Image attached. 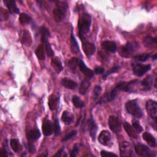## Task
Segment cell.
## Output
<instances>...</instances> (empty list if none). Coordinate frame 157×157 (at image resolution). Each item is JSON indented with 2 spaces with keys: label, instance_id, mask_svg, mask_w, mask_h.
I'll use <instances>...</instances> for the list:
<instances>
[{
  "label": "cell",
  "instance_id": "obj_48",
  "mask_svg": "<svg viewBox=\"0 0 157 157\" xmlns=\"http://www.w3.org/2000/svg\"><path fill=\"white\" fill-rule=\"evenodd\" d=\"M29 151L31 153H33L36 151L35 147H34V145L33 144V143H29Z\"/></svg>",
  "mask_w": 157,
  "mask_h": 157
},
{
  "label": "cell",
  "instance_id": "obj_22",
  "mask_svg": "<svg viewBox=\"0 0 157 157\" xmlns=\"http://www.w3.org/2000/svg\"><path fill=\"white\" fill-rule=\"evenodd\" d=\"M61 83L63 86L70 90H74L78 86V84L77 82L66 77L63 78L61 79Z\"/></svg>",
  "mask_w": 157,
  "mask_h": 157
},
{
  "label": "cell",
  "instance_id": "obj_6",
  "mask_svg": "<svg viewBox=\"0 0 157 157\" xmlns=\"http://www.w3.org/2000/svg\"><path fill=\"white\" fill-rule=\"evenodd\" d=\"M134 150L136 154L140 156L151 157L155 156L156 155L153 154V152L147 145L139 143L134 146Z\"/></svg>",
  "mask_w": 157,
  "mask_h": 157
},
{
  "label": "cell",
  "instance_id": "obj_31",
  "mask_svg": "<svg viewBox=\"0 0 157 157\" xmlns=\"http://www.w3.org/2000/svg\"><path fill=\"white\" fill-rule=\"evenodd\" d=\"M80 59L77 57H72L68 61V66L74 72L77 71L78 67H79Z\"/></svg>",
  "mask_w": 157,
  "mask_h": 157
},
{
  "label": "cell",
  "instance_id": "obj_50",
  "mask_svg": "<svg viewBox=\"0 0 157 157\" xmlns=\"http://www.w3.org/2000/svg\"><path fill=\"white\" fill-rule=\"evenodd\" d=\"M156 56H157V55L155 53V54H153V55H151V58L153 59V60H155L156 59Z\"/></svg>",
  "mask_w": 157,
  "mask_h": 157
},
{
  "label": "cell",
  "instance_id": "obj_39",
  "mask_svg": "<svg viewBox=\"0 0 157 157\" xmlns=\"http://www.w3.org/2000/svg\"><path fill=\"white\" fill-rule=\"evenodd\" d=\"M54 123V134L55 136H58L61 132V128L59 123V120L57 118H55Z\"/></svg>",
  "mask_w": 157,
  "mask_h": 157
},
{
  "label": "cell",
  "instance_id": "obj_29",
  "mask_svg": "<svg viewBox=\"0 0 157 157\" xmlns=\"http://www.w3.org/2000/svg\"><path fill=\"white\" fill-rule=\"evenodd\" d=\"M144 45L145 47L152 48L156 45V38L151 37L150 35H147L143 40Z\"/></svg>",
  "mask_w": 157,
  "mask_h": 157
},
{
  "label": "cell",
  "instance_id": "obj_33",
  "mask_svg": "<svg viewBox=\"0 0 157 157\" xmlns=\"http://www.w3.org/2000/svg\"><path fill=\"white\" fill-rule=\"evenodd\" d=\"M44 46L43 44H40L38 45L36 50V55L37 58L39 60H44L45 56V52H44Z\"/></svg>",
  "mask_w": 157,
  "mask_h": 157
},
{
  "label": "cell",
  "instance_id": "obj_17",
  "mask_svg": "<svg viewBox=\"0 0 157 157\" xmlns=\"http://www.w3.org/2000/svg\"><path fill=\"white\" fill-rule=\"evenodd\" d=\"M78 67H79V70L86 77V78H91L94 77V72L91 69L88 68L82 59L80 60Z\"/></svg>",
  "mask_w": 157,
  "mask_h": 157
},
{
  "label": "cell",
  "instance_id": "obj_45",
  "mask_svg": "<svg viewBox=\"0 0 157 157\" xmlns=\"http://www.w3.org/2000/svg\"><path fill=\"white\" fill-rule=\"evenodd\" d=\"M101 156L104 157V156H117V155L112 152H110V151L102 150L101 151Z\"/></svg>",
  "mask_w": 157,
  "mask_h": 157
},
{
  "label": "cell",
  "instance_id": "obj_42",
  "mask_svg": "<svg viewBox=\"0 0 157 157\" xmlns=\"http://www.w3.org/2000/svg\"><path fill=\"white\" fill-rule=\"evenodd\" d=\"M132 126L134 128V129L137 133H140L143 131L142 126L139 124V123L137 121H133Z\"/></svg>",
  "mask_w": 157,
  "mask_h": 157
},
{
  "label": "cell",
  "instance_id": "obj_37",
  "mask_svg": "<svg viewBox=\"0 0 157 157\" xmlns=\"http://www.w3.org/2000/svg\"><path fill=\"white\" fill-rule=\"evenodd\" d=\"M151 55L150 53H143L140 55H137L135 56V59H137V61H141V62H144L147 61L148 58H151Z\"/></svg>",
  "mask_w": 157,
  "mask_h": 157
},
{
  "label": "cell",
  "instance_id": "obj_46",
  "mask_svg": "<svg viewBox=\"0 0 157 157\" xmlns=\"http://www.w3.org/2000/svg\"><path fill=\"white\" fill-rule=\"evenodd\" d=\"M104 69L101 67H96L94 69V74H102L104 73Z\"/></svg>",
  "mask_w": 157,
  "mask_h": 157
},
{
  "label": "cell",
  "instance_id": "obj_23",
  "mask_svg": "<svg viewBox=\"0 0 157 157\" xmlns=\"http://www.w3.org/2000/svg\"><path fill=\"white\" fill-rule=\"evenodd\" d=\"M6 6L9 10V12L11 13H18L19 9L15 4V2L13 0H4L3 1Z\"/></svg>",
  "mask_w": 157,
  "mask_h": 157
},
{
  "label": "cell",
  "instance_id": "obj_24",
  "mask_svg": "<svg viewBox=\"0 0 157 157\" xmlns=\"http://www.w3.org/2000/svg\"><path fill=\"white\" fill-rule=\"evenodd\" d=\"M142 137L145 141L151 147H155L156 146V140L153 135L148 132H145L142 134Z\"/></svg>",
  "mask_w": 157,
  "mask_h": 157
},
{
  "label": "cell",
  "instance_id": "obj_27",
  "mask_svg": "<svg viewBox=\"0 0 157 157\" xmlns=\"http://www.w3.org/2000/svg\"><path fill=\"white\" fill-rule=\"evenodd\" d=\"M91 85V82L88 78H86L83 80L80 85L78 91L80 94L85 95L87 93L90 86Z\"/></svg>",
  "mask_w": 157,
  "mask_h": 157
},
{
  "label": "cell",
  "instance_id": "obj_49",
  "mask_svg": "<svg viewBox=\"0 0 157 157\" xmlns=\"http://www.w3.org/2000/svg\"><path fill=\"white\" fill-rule=\"evenodd\" d=\"M64 149V147H63L56 154H55V155H53V156H61V153H63Z\"/></svg>",
  "mask_w": 157,
  "mask_h": 157
},
{
  "label": "cell",
  "instance_id": "obj_18",
  "mask_svg": "<svg viewBox=\"0 0 157 157\" xmlns=\"http://www.w3.org/2000/svg\"><path fill=\"white\" fill-rule=\"evenodd\" d=\"M101 46L105 50L111 53H115L117 50V44L114 41L104 40L101 43Z\"/></svg>",
  "mask_w": 157,
  "mask_h": 157
},
{
  "label": "cell",
  "instance_id": "obj_38",
  "mask_svg": "<svg viewBox=\"0 0 157 157\" xmlns=\"http://www.w3.org/2000/svg\"><path fill=\"white\" fill-rule=\"evenodd\" d=\"M119 69H120V67H119L118 66H113V67H112L109 71H107V73L103 74V75H102V79H105L109 75L117 72L119 70Z\"/></svg>",
  "mask_w": 157,
  "mask_h": 157
},
{
  "label": "cell",
  "instance_id": "obj_15",
  "mask_svg": "<svg viewBox=\"0 0 157 157\" xmlns=\"http://www.w3.org/2000/svg\"><path fill=\"white\" fill-rule=\"evenodd\" d=\"M87 126H88V128L89 129L90 135L91 136L92 139L93 140H94L95 138H96V136L97 130H98V126L94 122V120L92 116V113H91L90 117L87 121Z\"/></svg>",
  "mask_w": 157,
  "mask_h": 157
},
{
  "label": "cell",
  "instance_id": "obj_36",
  "mask_svg": "<svg viewBox=\"0 0 157 157\" xmlns=\"http://www.w3.org/2000/svg\"><path fill=\"white\" fill-rule=\"evenodd\" d=\"M10 147L13 151L17 153L21 150V146L19 144V141L16 139H12L10 142Z\"/></svg>",
  "mask_w": 157,
  "mask_h": 157
},
{
  "label": "cell",
  "instance_id": "obj_41",
  "mask_svg": "<svg viewBox=\"0 0 157 157\" xmlns=\"http://www.w3.org/2000/svg\"><path fill=\"white\" fill-rule=\"evenodd\" d=\"M101 90H102V88L99 85H96L94 86V88L93 89V91L94 100H96L98 98V97L101 92Z\"/></svg>",
  "mask_w": 157,
  "mask_h": 157
},
{
  "label": "cell",
  "instance_id": "obj_4",
  "mask_svg": "<svg viewBox=\"0 0 157 157\" xmlns=\"http://www.w3.org/2000/svg\"><path fill=\"white\" fill-rule=\"evenodd\" d=\"M40 32L41 34V42H42L45 47L46 53L48 56L52 57L54 55V52L48 42V37L50 36L49 31L46 27L41 26L40 29Z\"/></svg>",
  "mask_w": 157,
  "mask_h": 157
},
{
  "label": "cell",
  "instance_id": "obj_40",
  "mask_svg": "<svg viewBox=\"0 0 157 157\" xmlns=\"http://www.w3.org/2000/svg\"><path fill=\"white\" fill-rule=\"evenodd\" d=\"M77 132L76 130H72L71 132H69V133H67L63 139H62V142H66L71 139H72L73 137H74L76 134H77Z\"/></svg>",
  "mask_w": 157,
  "mask_h": 157
},
{
  "label": "cell",
  "instance_id": "obj_7",
  "mask_svg": "<svg viewBox=\"0 0 157 157\" xmlns=\"http://www.w3.org/2000/svg\"><path fill=\"white\" fill-rule=\"evenodd\" d=\"M132 67V71L133 73L138 76L141 77L144 74H145L146 72H147L148 71L151 69V65L150 64H142L140 63H132L131 64Z\"/></svg>",
  "mask_w": 157,
  "mask_h": 157
},
{
  "label": "cell",
  "instance_id": "obj_30",
  "mask_svg": "<svg viewBox=\"0 0 157 157\" xmlns=\"http://www.w3.org/2000/svg\"><path fill=\"white\" fill-rule=\"evenodd\" d=\"M51 66L57 73H59L63 70V65L61 60L58 57H54L51 60Z\"/></svg>",
  "mask_w": 157,
  "mask_h": 157
},
{
  "label": "cell",
  "instance_id": "obj_28",
  "mask_svg": "<svg viewBox=\"0 0 157 157\" xmlns=\"http://www.w3.org/2000/svg\"><path fill=\"white\" fill-rule=\"evenodd\" d=\"M58 102H59V98L57 97L55 94H52L48 97V104L49 108L51 110L53 111L56 109Z\"/></svg>",
  "mask_w": 157,
  "mask_h": 157
},
{
  "label": "cell",
  "instance_id": "obj_11",
  "mask_svg": "<svg viewBox=\"0 0 157 157\" xmlns=\"http://www.w3.org/2000/svg\"><path fill=\"white\" fill-rule=\"evenodd\" d=\"M108 124L112 131L118 133L121 131V123L119 118L115 115H110L109 118Z\"/></svg>",
  "mask_w": 157,
  "mask_h": 157
},
{
  "label": "cell",
  "instance_id": "obj_2",
  "mask_svg": "<svg viewBox=\"0 0 157 157\" xmlns=\"http://www.w3.org/2000/svg\"><path fill=\"white\" fill-rule=\"evenodd\" d=\"M55 4L56 7L52 12L53 19L56 22H60L66 16L68 9V4L66 1H55Z\"/></svg>",
  "mask_w": 157,
  "mask_h": 157
},
{
  "label": "cell",
  "instance_id": "obj_44",
  "mask_svg": "<svg viewBox=\"0 0 157 157\" xmlns=\"http://www.w3.org/2000/svg\"><path fill=\"white\" fill-rule=\"evenodd\" d=\"M78 149H79V146L77 145V144H75L74 147H73V149L71 151V154H70V156L71 157H74L77 155V153H78Z\"/></svg>",
  "mask_w": 157,
  "mask_h": 157
},
{
  "label": "cell",
  "instance_id": "obj_20",
  "mask_svg": "<svg viewBox=\"0 0 157 157\" xmlns=\"http://www.w3.org/2000/svg\"><path fill=\"white\" fill-rule=\"evenodd\" d=\"M21 41L22 44L27 47H30L32 44V37L30 33L27 29H24L21 33Z\"/></svg>",
  "mask_w": 157,
  "mask_h": 157
},
{
  "label": "cell",
  "instance_id": "obj_1",
  "mask_svg": "<svg viewBox=\"0 0 157 157\" xmlns=\"http://www.w3.org/2000/svg\"><path fill=\"white\" fill-rule=\"evenodd\" d=\"M91 23V16L87 13H83L78 20V35L81 41L86 40V34L89 33Z\"/></svg>",
  "mask_w": 157,
  "mask_h": 157
},
{
  "label": "cell",
  "instance_id": "obj_25",
  "mask_svg": "<svg viewBox=\"0 0 157 157\" xmlns=\"http://www.w3.org/2000/svg\"><path fill=\"white\" fill-rule=\"evenodd\" d=\"M123 128L129 137L134 138V139H136L138 137L137 132L136 131V130L134 129V128L129 123L126 122V121L124 122Z\"/></svg>",
  "mask_w": 157,
  "mask_h": 157
},
{
  "label": "cell",
  "instance_id": "obj_21",
  "mask_svg": "<svg viewBox=\"0 0 157 157\" xmlns=\"http://www.w3.org/2000/svg\"><path fill=\"white\" fill-rule=\"evenodd\" d=\"M153 83V78L152 75L147 76L142 82L141 85L143 86L142 90L145 91H150L151 89Z\"/></svg>",
  "mask_w": 157,
  "mask_h": 157
},
{
  "label": "cell",
  "instance_id": "obj_26",
  "mask_svg": "<svg viewBox=\"0 0 157 157\" xmlns=\"http://www.w3.org/2000/svg\"><path fill=\"white\" fill-rule=\"evenodd\" d=\"M71 51L72 53L77 54L80 52L79 47L77 43V41L76 40L74 34H73V29L72 27L71 28Z\"/></svg>",
  "mask_w": 157,
  "mask_h": 157
},
{
  "label": "cell",
  "instance_id": "obj_10",
  "mask_svg": "<svg viewBox=\"0 0 157 157\" xmlns=\"http://www.w3.org/2000/svg\"><path fill=\"white\" fill-rule=\"evenodd\" d=\"M134 50H135L134 45L128 42L121 48L119 53L121 56L128 58L132 56Z\"/></svg>",
  "mask_w": 157,
  "mask_h": 157
},
{
  "label": "cell",
  "instance_id": "obj_9",
  "mask_svg": "<svg viewBox=\"0 0 157 157\" xmlns=\"http://www.w3.org/2000/svg\"><path fill=\"white\" fill-rule=\"evenodd\" d=\"M120 156L129 157L132 155V148L131 144L127 141H123L120 143Z\"/></svg>",
  "mask_w": 157,
  "mask_h": 157
},
{
  "label": "cell",
  "instance_id": "obj_3",
  "mask_svg": "<svg viewBox=\"0 0 157 157\" xmlns=\"http://www.w3.org/2000/svg\"><path fill=\"white\" fill-rule=\"evenodd\" d=\"M126 112L136 118H140L143 115L142 111L136 100H130L126 102Z\"/></svg>",
  "mask_w": 157,
  "mask_h": 157
},
{
  "label": "cell",
  "instance_id": "obj_32",
  "mask_svg": "<svg viewBox=\"0 0 157 157\" xmlns=\"http://www.w3.org/2000/svg\"><path fill=\"white\" fill-rule=\"evenodd\" d=\"M74 119V116L72 113L69 112L67 110H65L63 112L61 115V120L66 124H70Z\"/></svg>",
  "mask_w": 157,
  "mask_h": 157
},
{
  "label": "cell",
  "instance_id": "obj_47",
  "mask_svg": "<svg viewBox=\"0 0 157 157\" xmlns=\"http://www.w3.org/2000/svg\"><path fill=\"white\" fill-rule=\"evenodd\" d=\"M0 156H2V157H7V156H8L7 151V150H6V148H2L0 150Z\"/></svg>",
  "mask_w": 157,
  "mask_h": 157
},
{
  "label": "cell",
  "instance_id": "obj_13",
  "mask_svg": "<svg viewBox=\"0 0 157 157\" xmlns=\"http://www.w3.org/2000/svg\"><path fill=\"white\" fill-rule=\"evenodd\" d=\"M82 48L83 52L87 57H90L93 55L96 50L95 45L86 40H85L82 42Z\"/></svg>",
  "mask_w": 157,
  "mask_h": 157
},
{
  "label": "cell",
  "instance_id": "obj_5",
  "mask_svg": "<svg viewBox=\"0 0 157 157\" xmlns=\"http://www.w3.org/2000/svg\"><path fill=\"white\" fill-rule=\"evenodd\" d=\"M138 82L137 80H133L129 82H123L118 83L116 85L115 88L118 91H123L128 93H135L133 86Z\"/></svg>",
  "mask_w": 157,
  "mask_h": 157
},
{
  "label": "cell",
  "instance_id": "obj_35",
  "mask_svg": "<svg viewBox=\"0 0 157 157\" xmlns=\"http://www.w3.org/2000/svg\"><path fill=\"white\" fill-rule=\"evenodd\" d=\"M72 101L74 104V105L77 108V109H81L84 107L85 103L83 101H82L80 98L77 96H73L72 98Z\"/></svg>",
  "mask_w": 157,
  "mask_h": 157
},
{
  "label": "cell",
  "instance_id": "obj_12",
  "mask_svg": "<svg viewBox=\"0 0 157 157\" xmlns=\"http://www.w3.org/2000/svg\"><path fill=\"white\" fill-rule=\"evenodd\" d=\"M117 92L118 91L117 90V89L114 87L113 88H112L111 90L109 91L108 92H106L98 101V104H103V103H107L109 102H110L112 101H113L117 94Z\"/></svg>",
  "mask_w": 157,
  "mask_h": 157
},
{
  "label": "cell",
  "instance_id": "obj_19",
  "mask_svg": "<svg viewBox=\"0 0 157 157\" xmlns=\"http://www.w3.org/2000/svg\"><path fill=\"white\" fill-rule=\"evenodd\" d=\"M26 137L29 143H33L40 138V132L38 129H33L27 133Z\"/></svg>",
  "mask_w": 157,
  "mask_h": 157
},
{
  "label": "cell",
  "instance_id": "obj_16",
  "mask_svg": "<svg viewBox=\"0 0 157 157\" xmlns=\"http://www.w3.org/2000/svg\"><path fill=\"white\" fill-rule=\"evenodd\" d=\"M111 139L110 132L107 130H102L98 136L99 142L103 145H108Z\"/></svg>",
  "mask_w": 157,
  "mask_h": 157
},
{
  "label": "cell",
  "instance_id": "obj_8",
  "mask_svg": "<svg viewBox=\"0 0 157 157\" xmlns=\"http://www.w3.org/2000/svg\"><path fill=\"white\" fill-rule=\"evenodd\" d=\"M146 110L152 120H156L157 118V103L155 101L149 99L145 104Z\"/></svg>",
  "mask_w": 157,
  "mask_h": 157
},
{
  "label": "cell",
  "instance_id": "obj_43",
  "mask_svg": "<svg viewBox=\"0 0 157 157\" xmlns=\"http://www.w3.org/2000/svg\"><path fill=\"white\" fill-rule=\"evenodd\" d=\"M8 17H9V15H8V12H7V10H6L3 8L1 7V11H0L1 20V21L6 20L8 18Z\"/></svg>",
  "mask_w": 157,
  "mask_h": 157
},
{
  "label": "cell",
  "instance_id": "obj_34",
  "mask_svg": "<svg viewBox=\"0 0 157 157\" xmlns=\"http://www.w3.org/2000/svg\"><path fill=\"white\" fill-rule=\"evenodd\" d=\"M32 20L31 17L26 13H21L19 15V21L22 25L29 23Z\"/></svg>",
  "mask_w": 157,
  "mask_h": 157
},
{
  "label": "cell",
  "instance_id": "obj_14",
  "mask_svg": "<svg viewBox=\"0 0 157 157\" xmlns=\"http://www.w3.org/2000/svg\"><path fill=\"white\" fill-rule=\"evenodd\" d=\"M42 130L43 134L45 136H49L52 135L54 131V127L50 120L45 118L43 120L42 124Z\"/></svg>",
  "mask_w": 157,
  "mask_h": 157
}]
</instances>
